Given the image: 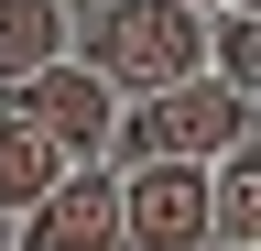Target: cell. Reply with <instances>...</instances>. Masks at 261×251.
<instances>
[{
	"label": "cell",
	"mask_w": 261,
	"mask_h": 251,
	"mask_svg": "<svg viewBox=\"0 0 261 251\" xmlns=\"http://www.w3.org/2000/svg\"><path fill=\"white\" fill-rule=\"evenodd\" d=\"M218 77L261 109V22H250V11H218Z\"/></svg>",
	"instance_id": "cell-9"
},
{
	"label": "cell",
	"mask_w": 261,
	"mask_h": 251,
	"mask_svg": "<svg viewBox=\"0 0 261 251\" xmlns=\"http://www.w3.org/2000/svg\"><path fill=\"white\" fill-rule=\"evenodd\" d=\"M11 251H130V175L76 164L33 218H11Z\"/></svg>",
	"instance_id": "cell-4"
},
{
	"label": "cell",
	"mask_w": 261,
	"mask_h": 251,
	"mask_svg": "<svg viewBox=\"0 0 261 251\" xmlns=\"http://www.w3.org/2000/svg\"><path fill=\"white\" fill-rule=\"evenodd\" d=\"M250 131H261V109L240 99V87H228V77H196V87H163V99H130L109 164L120 175H142V164H228Z\"/></svg>",
	"instance_id": "cell-2"
},
{
	"label": "cell",
	"mask_w": 261,
	"mask_h": 251,
	"mask_svg": "<svg viewBox=\"0 0 261 251\" xmlns=\"http://www.w3.org/2000/svg\"><path fill=\"white\" fill-rule=\"evenodd\" d=\"M0 109H22L33 131H55L76 164H109V142H120V120H130V99H120L98 66H76V55H65V66H44V77H22Z\"/></svg>",
	"instance_id": "cell-3"
},
{
	"label": "cell",
	"mask_w": 261,
	"mask_h": 251,
	"mask_svg": "<svg viewBox=\"0 0 261 251\" xmlns=\"http://www.w3.org/2000/svg\"><path fill=\"white\" fill-rule=\"evenodd\" d=\"M76 55V11L65 0H0V99H11L22 77H44Z\"/></svg>",
	"instance_id": "cell-6"
},
{
	"label": "cell",
	"mask_w": 261,
	"mask_h": 251,
	"mask_svg": "<svg viewBox=\"0 0 261 251\" xmlns=\"http://www.w3.org/2000/svg\"><path fill=\"white\" fill-rule=\"evenodd\" d=\"M130 251H218V164L130 175Z\"/></svg>",
	"instance_id": "cell-5"
},
{
	"label": "cell",
	"mask_w": 261,
	"mask_h": 251,
	"mask_svg": "<svg viewBox=\"0 0 261 251\" xmlns=\"http://www.w3.org/2000/svg\"><path fill=\"white\" fill-rule=\"evenodd\" d=\"M228 11H250V22H261V0H228Z\"/></svg>",
	"instance_id": "cell-10"
},
{
	"label": "cell",
	"mask_w": 261,
	"mask_h": 251,
	"mask_svg": "<svg viewBox=\"0 0 261 251\" xmlns=\"http://www.w3.org/2000/svg\"><path fill=\"white\" fill-rule=\"evenodd\" d=\"M196 11H228V0H196Z\"/></svg>",
	"instance_id": "cell-11"
},
{
	"label": "cell",
	"mask_w": 261,
	"mask_h": 251,
	"mask_svg": "<svg viewBox=\"0 0 261 251\" xmlns=\"http://www.w3.org/2000/svg\"><path fill=\"white\" fill-rule=\"evenodd\" d=\"M76 66H98L120 99L196 87V77H218V11H196V0H98V11H76Z\"/></svg>",
	"instance_id": "cell-1"
},
{
	"label": "cell",
	"mask_w": 261,
	"mask_h": 251,
	"mask_svg": "<svg viewBox=\"0 0 261 251\" xmlns=\"http://www.w3.org/2000/svg\"><path fill=\"white\" fill-rule=\"evenodd\" d=\"M65 175H76V153H65L55 131H33L22 109H0V208H11V218H33Z\"/></svg>",
	"instance_id": "cell-7"
},
{
	"label": "cell",
	"mask_w": 261,
	"mask_h": 251,
	"mask_svg": "<svg viewBox=\"0 0 261 251\" xmlns=\"http://www.w3.org/2000/svg\"><path fill=\"white\" fill-rule=\"evenodd\" d=\"M218 251H261V131L218 164Z\"/></svg>",
	"instance_id": "cell-8"
}]
</instances>
